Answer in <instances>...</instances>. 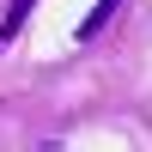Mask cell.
<instances>
[{
  "label": "cell",
  "mask_w": 152,
  "mask_h": 152,
  "mask_svg": "<svg viewBox=\"0 0 152 152\" xmlns=\"http://www.w3.org/2000/svg\"><path fill=\"white\" fill-rule=\"evenodd\" d=\"M116 6H122V0H97V6L85 12V24H79V37H97V31L110 24V12H116Z\"/></svg>",
  "instance_id": "6da1fadb"
}]
</instances>
